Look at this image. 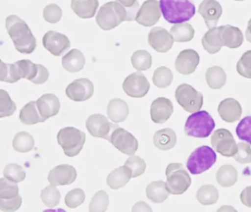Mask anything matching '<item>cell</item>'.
Listing matches in <instances>:
<instances>
[{
	"label": "cell",
	"instance_id": "1",
	"mask_svg": "<svg viewBox=\"0 0 251 212\" xmlns=\"http://www.w3.org/2000/svg\"><path fill=\"white\" fill-rule=\"evenodd\" d=\"M5 26L17 51L23 54L34 52L37 46L36 39L24 20L18 16L11 15L6 18Z\"/></svg>",
	"mask_w": 251,
	"mask_h": 212
},
{
	"label": "cell",
	"instance_id": "2",
	"mask_svg": "<svg viewBox=\"0 0 251 212\" xmlns=\"http://www.w3.org/2000/svg\"><path fill=\"white\" fill-rule=\"evenodd\" d=\"M159 4L163 16L169 23H183L196 13L193 0H160Z\"/></svg>",
	"mask_w": 251,
	"mask_h": 212
},
{
	"label": "cell",
	"instance_id": "3",
	"mask_svg": "<svg viewBox=\"0 0 251 212\" xmlns=\"http://www.w3.org/2000/svg\"><path fill=\"white\" fill-rule=\"evenodd\" d=\"M127 20V11L118 1L105 3L96 16L97 24L103 30H110Z\"/></svg>",
	"mask_w": 251,
	"mask_h": 212
},
{
	"label": "cell",
	"instance_id": "4",
	"mask_svg": "<svg viewBox=\"0 0 251 212\" xmlns=\"http://www.w3.org/2000/svg\"><path fill=\"white\" fill-rule=\"evenodd\" d=\"M214 128L215 122L212 116L205 110H198L188 117L184 132L189 136L205 138L211 135Z\"/></svg>",
	"mask_w": 251,
	"mask_h": 212
},
{
	"label": "cell",
	"instance_id": "5",
	"mask_svg": "<svg viewBox=\"0 0 251 212\" xmlns=\"http://www.w3.org/2000/svg\"><path fill=\"white\" fill-rule=\"evenodd\" d=\"M58 144L68 157L77 156L86 142V134L74 127L60 130L57 135Z\"/></svg>",
	"mask_w": 251,
	"mask_h": 212
},
{
	"label": "cell",
	"instance_id": "6",
	"mask_svg": "<svg viewBox=\"0 0 251 212\" xmlns=\"http://www.w3.org/2000/svg\"><path fill=\"white\" fill-rule=\"evenodd\" d=\"M167 186L170 194L179 195L187 191L192 179L182 163H172L166 169Z\"/></svg>",
	"mask_w": 251,
	"mask_h": 212
},
{
	"label": "cell",
	"instance_id": "7",
	"mask_svg": "<svg viewBox=\"0 0 251 212\" xmlns=\"http://www.w3.org/2000/svg\"><path fill=\"white\" fill-rule=\"evenodd\" d=\"M217 161L215 152L208 146H201L192 152L186 162V167L192 175H200L208 170Z\"/></svg>",
	"mask_w": 251,
	"mask_h": 212
},
{
	"label": "cell",
	"instance_id": "8",
	"mask_svg": "<svg viewBox=\"0 0 251 212\" xmlns=\"http://www.w3.org/2000/svg\"><path fill=\"white\" fill-rule=\"evenodd\" d=\"M177 103L189 113L201 110L203 105V96L189 84L183 83L176 91Z\"/></svg>",
	"mask_w": 251,
	"mask_h": 212
},
{
	"label": "cell",
	"instance_id": "9",
	"mask_svg": "<svg viewBox=\"0 0 251 212\" xmlns=\"http://www.w3.org/2000/svg\"><path fill=\"white\" fill-rule=\"evenodd\" d=\"M108 141L119 151L127 156L134 154L139 147V142L134 135L119 126L111 132Z\"/></svg>",
	"mask_w": 251,
	"mask_h": 212
},
{
	"label": "cell",
	"instance_id": "10",
	"mask_svg": "<svg viewBox=\"0 0 251 212\" xmlns=\"http://www.w3.org/2000/svg\"><path fill=\"white\" fill-rule=\"evenodd\" d=\"M211 143L217 153L226 157H232L237 152L238 144L233 135L228 130L225 128L214 131L211 135Z\"/></svg>",
	"mask_w": 251,
	"mask_h": 212
},
{
	"label": "cell",
	"instance_id": "11",
	"mask_svg": "<svg viewBox=\"0 0 251 212\" xmlns=\"http://www.w3.org/2000/svg\"><path fill=\"white\" fill-rule=\"evenodd\" d=\"M151 85L145 75L140 72L129 75L123 83V88L129 97L142 98L149 91Z\"/></svg>",
	"mask_w": 251,
	"mask_h": 212
},
{
	"label": "cell",
	"instance_id": "12",
	"mask_svg": "<svg viewBox=\"0 0 251 212\" xmlns=\"http://www.w3.org/2000/svg\"><path fill=\"white\" fill-rule=\"evenodd\" d=\"M86 126L89 133L93 137L102 138L108 140L111 132L118 127L108 121L103 115L97 113L92 114L88 118Z\"/></svg>",
	"mask_w": 251,
	"mask_h": 212
},
{
	"label": "cell",
	"instance_id": "13",
	"mask_svg": "<svg viewBox=\"0 0 251 212\" xmlns=\"http://www.w3.org/2000/svg\"><path fill=\"white\" fill-rule=\"evenodd\" d=\"M93 83L87 78L75 80L66 88V94L70 100L75 102H83L89 100L93 96Z\"/></svg>",
	"mask_w": 251,
	"mask_h": 212
},
{
	"label": "cell",
	"instance_id": "14",
	"mask_svg": "<svg viewBox=\"0 0 251 212\" xmlns=\"http://www.w3.org/2000/svg\"><path fill=\"white\" fill-rule=\"evenodd\" d=\"M43 45L51 54L61 56L70 48L71 43L67 35L55 31H49L44 35Z\"/></svg>",
	"mask_w": 251,
	"mask_h": 212
},
{
	"label": "cell",
	"instance_id": "15",
	"mask_svg": "<svg viewBox=\"0 0 251 212\" xmlns=\"http://www.w3.org/2000/svg\"><path fill=\"white\" fill-rule=\"evenodd\" d=\"M160 4L157 0H147L142 4L136 21L145 26H153L161 18Z\"/></svg>",
	"mask_w": 251,
	"mask_h": 212
},
{
	"label": "cell",
	"instance_id": "16",
	"mask_svg": "<svg viewBox=\"0 0 251 212\" xmlns=\"http://www.w3.org/2000/svg\"><path fill=\"white\" fill-rule=\"evenodd\" d=\"M148 43L155 51L165 53L171 50L174 39L167 29L161 26H155L151 29L148 35Z\"/></svg>",
	"mask_w": 251,
	"mask_h": 212
},
{
	"label": "cell",
	"instance_id": "17",
	"mask_svg": "<svg viewBox=\"0 0 251 212\" xmlns=\"http://www.w3.org/2000/svg\"><path fill=\"white\" fill-rule=\"evenodd\" d=\"M77 171L74 166L61 164L50 171L48 179L52 186H67L74 183L77 178Z\"/></svg>",
	"mask_w": 251,
	"mask_h": 212
},
{
	"label": "cell",
	"instance_id": "18",
	"mask_svg": "<svg viewBox=\"0 0 251 212\" xmlns=\"http://www.w3.org/2000/svg\"><path fill=\"white\" fill-rule=\"evenodd\" d=\"M198 13L202 16L208 29L215 27L223 13L221 4L217 0H203L200 4Z\"/></svg>",
	"mask_w": 251,
	"mask_h": 212
},
{
	"label": "cell",
	"instance_id": "19",
	"mask_svg": "<svg viewBox=\"0 0 251 212\" xmlns=\"http://www.w3.org/2000/svg\"><path fill=\"white\" fill-rule=\"evenodd\" d=\"M200 63V55L195 50L188 49L180 52L176 60V69L182 75H191Z\"/></svg>",
	"mask_w": 251,
	"mask_h": 212
},
{
	"label": "cell",
	"instance_id": "20",
	"mask_svg": "<svg viewBox=\"0 0 251 212\" xmlns=\"http://www.w3.org/2000/svg\"><path fill=\"white\" fill-rule=\"evenodd\" d=\"M173 110L174 109L171 100L165 97H158L151 104V119L156 124L164 123L170 119Z\"/></svg>",
	"mask_w": 251,
	"mask_h": 212
},
{
	"label": "cell",
	"instance_id": "21",
	"mask_svg": "<svg viewBox=\"0 0 251 212\" xmlns=\"http://www.w3.org/2000/svg\"><path fill=\"white\" fill-rule=\"evenodd\" d=\"M217 110L221 119L229 123L239 120L242 113L240 103L233 98L223 100L219 104Z\"/></svg>",
	"mask_w": 251,
	"mask_h": 212
},
{
	"label": "cell",
	"instance_id": "22",
	"mask_svg": "<svg viewBox=\"0 0 251 212\" xmlns=\"http://www.w3.org/2000/svg\"><path fill=\"white\" fill-rule=\"evenodd\" d=\"M222 44L230 49L239 48L244 41L243 33L239 28L230 25L219 26Z\"/></svg>",
	"mask_w": 251,
	"mask_h": 212
},
{
	"label": "cell",
	"instance_id": "23",
	"mask_svg": "<svg viewBox=\"0 0 251 212\" xmlns=\"http://www.w3.org/2000/svg\"><path fill=\"white\" fill-rule=\"evenodd\" d=\"M38 109L45 121L58 114L61 108L59 99L53 94H45L36 101Z\"/></svg>",
	"mask_w": 251,
	"mask_h": 212
},
{
	"label": "cell",
	"instance_id": "24",
	"mask_svg": "<svg viewBox=\"0 0 251 212\" xmlns=\"http://www.w3.org/2000/svg\"><path fill=\"white\" fill-rule=\"evenodd\" d=\"M108 118L115 123L124 122L129 114V107L126 101L120 98L110 100L107 108Z\"/></svg>",
	"mask_w": 251,
	"mask_h": 212
},
{
	"label": "cell",
	"instance_id": "25",
	"mask_svg": "<svg viewBox=\"0 0 251 212\" xmlns=\"http://www.w3.org/2000/svg\"><path fill=\"white\" fill-rule=\"evenodd\" d=\"M131 178V170L124 165L110 172L107 178V184L112 189H119L124 187Z\"/></svg>",
	"mask_w": 251,
	"mask_h": 212
},
{
	"label": "cell",
	"instance_id": "26",
	"mask_svg": "<svg viewBox=\"0 0 251 212\" xmlns=\"http://www.w3.org/2000/svg\"><path fill=\"white\" fill-rule=\"evenodd\" d=\"M177 143V135L171 128H164L156 131L153 135V144L161 150L173 149Z\"/></svg>",
	"mask_w": 251,
	"mask_h": 212
},
{
	"label": "cell",
	"instance_id": "27",
	"mask_svg": "<svg viewBox=\"0 0 251 212\" xmlns=\"http://www.w3.org/2000/svg\"><path fill=\"white\" fill-rule=\"evenodd\" d=\"M86 59L80 50L73 49L62 57V66L69 72H77L83 69Z\"/></svg>",
	"mask_w": 251,
	"mask_h": 212
},
{
	"label": "cell",
	"instance_id": "28",
	"mask_svg": "<svg viewBox=\"0 0 251 212\" xmlns=\"http://www.w3.org/2000/svg\"><path fill=\"white\" fill-rule=\"evenodd\" d=\"M98 6V0H72L71 1V7L73 11L82 19L93 18Z\"/></svg>",
	"mask_w": 251,
	"mask_h": 212
},
{
	"label": "cell",
	"instance_id": "29",
	"mask_svg": "<svg viewBox=\"0 0 251 212\" xmlns=\"http://www.w3.org/2000/svg\"><path fill=\"white\" fill-rule=\"evenodd\" d=\"M170 194L167 183L163 181H152L146 188L147 197L154 203H164Z\"/></svg>",
	"mask_w": 251,
	"mask_h": 212
},
{
	"label": "cell",
	"instance_id": "30",
	"mask_svg": "<svg viewBox=\"0 0 251 212\" xmlns=\"http://www.w3.org/2000/svg\"><path fill=\"white\" fill-rule=\"evenodd\" d=\"M20 119L24 125H27L45 122L41 116L36 102L35 101H30L20 110Z\"/></svg>",
	"mask_w": 251,
	"mask_h": 212
},
{
	"label": "cell",
	"instance_id": "31",
	"mask_svg": "<svg viewBox=\"0 0 251 212\" xmlns=\"http://www.w3.org/2000/svg\"><path fill=\"white\" fill-rule=\"evenodd\" d=\"M216 179L221 186H233L237 182V170L232 165H223L217 170V174H216Z\"/></svg>",
	"mask_w": 251,
	"mask_h": 212
},
{
	"label": "cell",
	"instance_id": "32",
	"mask_svg": "<svg viewBox=\"0 0 251 212\" xmlns=\"http://www.w3.org/2000/svg\"><path fill=\"white\" fill-rule=\"evenodd\" d=\"M202 45L209 54H216L223 47L219 34V28L213 27L205 32L202 38Z\"/></svg>",
	"mask_w": 251,
	"mask_h": 212
},
{
	"label": "cell",
	"instance_id": "33",
	"mask_svg": "<svg viewBox=\"0 0 251 212\" xmlns=\"http://www.w3.org/2000/svg\"><path fill=\"white\" fill-rule=\"evenodd\" d=\"M205 80L210 88L212 89H220L226 84L227 75L224 69L220 66H211L207 69Z\"/></svg>",
	"mask_w": 251,
	"mask_h": 212
},
{
	"label": "cell",
	"instance_id": "34",
	"mask_svg": "<svg viewBox=\"0 0 251 212\" xmlns=\"http://www.w3.org/2000/svg\"><path fill=\"white\" fill-rule=\"evenodd\" d=\"M170 34L176 42H188L195 36V29L190 24L183 22L173 25Z\"/></svg>",
	"mask_w": 251,
	"mask_h": 212
},
{
	"label": "cell",
	"instance_id": "35",
	"mask_svg": "<svg viewBox=\"0 0 251 212\" xmlns=\"http://www.w3.org/2000/svg\"><path fill=\"white\" fill-rule=\"evenodd\" d=\"M34 145V138L25 131H21L16 134L13 141V147L19 153H28L33 150Z\"/></svg>",
	"mask_w": 251,
	"mask_h": 212
},
{
	"label": "cell",
	"instance_id": "36",
	"mask_svg": "<svg viewBox=\"0 0 251 212\" xmlns=\"http://www.w3.org/2000/svg\"><path fill=\"white\" fill-rule=\"evenodd\" d=\"M196 198L203 206L214 204L218 200V190L214 186L210 184L202 186L197 192Z\"/></svg>",
	"mask_w": 251,
	"mask_h": 212
},
{
	"label": "cell",
	"instance_id": "37",
	"mask_svg": "<svg viewBox=\"0 0 251 212\" xmlns=\"http://www.w3.org/2000/svg\"><path fill=\"white\" fill-rule=\"evenodd\" d=\"M22 79L17 63H6L1 60V76L2 82L14 83Z\"/></svg>",
	"mask_w": 251,
	"mask_h": 212
},
{
	"label": "cell",
	"instance_id": "38",
	"mask_svg": "<svg viewBox=\"0 0 251 212\" xmlns=\"http://www.w3.org/2000/svg\"><path fill=\"white\" fill-rule=\"evenodd\" d=\"M173 80L172 71L166 66L157 68L153 73L152 82L159 88H165L171 85Z\"/></svg>",
	"mask_w": 251,
	"mask_h": 212
},
{
	"label": "cell",
	"instance_id": "39",
	"mask_svg": "<svg viewBox=\"0 0 251 212\" xmlns=\"http://www.w3.org/2000/svg\"><path fill=\"white\" fill-rule=\"evenodd\" d=\"M133 67L138 71H146L152 66V56L146 50H137L131 57Z\"/></svg>",
	"mask_w": 251,
	"mask_h": 212
},
{
	"label": "cell",
	"instance_id": "40",
	"mask_svg": "<svg viewBox=\"0 0 251 212\" xmlns=\"http://www.w3.org/2000/svg\"><path fill=\"white\" fill-rule=\"evenodd\" d=\"M59 190L52 184L44 188L41 193V198L45 206L48 208H54L58 206L61 200Z\"/></svg>",
	"mask_w": 251,
	"mask_h": 212
},
{
	"label": "cell",
	"instance_id": "41",
	"mask_svg": "<svg viewBox=\"0 0 251 212\" xmlns=\"http://www.w3.org/2000/svg\"><path fill=\"white\" fill-rule=\"evenodd\" d=\"M109 198L108 194L103 190L98 191L92 197L89 204V211L90 212H104L108 209Z\"/></svg>",
	"mask_w": 251,
	"mask_h": 212
},
{
	"label": "cell",
	"instance_id": "42",
	"mask_svg": "<svg viewBox=\"0 0 251 212\" xmlns=\"http://www.w3.org/2000/svg\"><path fill=\"white\" fill-rule=\"evenodd\" d=\"M17 109L15 103L11 99L8 93L3 89L0 90V117L12 116Z\"/></svg>",
	"mask_w": 251,
	"mask_h": 212
},
{
	"label": "cell",
	"instance_id": "43",
	"mask_svg": "<svg viewBox=\"0 0 251 212\" xmlns=\"http://www.w3.org/2000/svg\"><path fill=\"white\" fill-rule=\"evenodd\" d=\"M17 183L10 181L8 178H2L0 179V198L12 199L19 195L18 185Z\"/></svg>",
	"mask_w": 251,
	"mask_h": 212
},
{
	"label": "cell",
	"instance_id": "44",
	"mask_svg": "<svg viewBox=\"0 0 251 212\" xmlns=\"http://www.w3.org/2000/svg\"><path fill=\"white\" fill-rule=\"evenodd\" d=\"M18 66L22 78L33 80L39 72L38 64H35L29 60H21L15 62Z\"/></svg>",
	"mask_w": 251,
	"mask_h": 212
},
{
	"label": "cell",
	"instance_id": "45",
	"mask_svg": "<svg viewBox=\"0 0 251 212\" xmlns=\"http://www.w3.org/2000/svg\"><path fill=\"white\" fill-rule=\"evenodd\" d=\"M4 176L10 181L20 183L26 178V172L23 166L15 163H9L4 169Z\"/></svg>",
	"mask_w": 251,
	"mask_h": 212
},
{
	"label": "cell",
	"instance_id": "46",
	"mask_svg": "<svg viewBox=\"0 0 251 212\" xmlns=\"http://www.w3.org/2000/svg\"><path fill=\"white\" fill-rule=\"evenodd\" d=\"M125 165L132 172V178H135L145 173L147 165L145 160L138 156H132L126 160Z\"/></svg>",
	"mask_w": 251,
	"mask_h": 212
},
{
	"label": "cell",
	"instance_id": "47",
	"mask_svg": "<svg viewBox=\"0 0 251 212\" xmlns=\"http://www.w3.org/2000/svg\"><path fill=\"white\" fill-rule=\"evenodd\" d=\"M86 194L81 188H74L67 193L65 197L66 206L70 209H75L84 203Z\"/></svg>",
	"mask_w": 251,
	"mask_h": 212
},
{
	"label": "cell",
	"instance_id": "48",
	"mask_svg": "<svg viewBox=\"0 0 251 212\" xmlns=\"http://www.w3.org/2000/svg\"><path fill=\"white\" fill-rule=\"evenodd\" d=\"M236 132L239 139L251 144V116H245L240 121Z\"/></svg>",
	"mask_w": 251,
	"mask_h": 212
},
{
	"label": "cell",
	"instance_id": "49",
	"mask_svg": "<svg viewBox=\"0 0 251 212\" xmlns=\"http://www.w3.org/2000/svg\"><path fill=\"white\" fill-rule=\"evenodd\" d=\"M236 70L241 76L251 79V50L242 54L236 64Z\"/></svg>",
	"mask_w": 251,
	"mask_h": 212
},
{
	"label": "cell",
	"instance_id": "50",
	"mask_svg": "<svg viewBox=\"0 0 251 212\" xmlns=\"http://www.w3.org/2000/svg\"><path fill=\"white\" fill-rule=\"evenodd\" d=\"M63 12L61 7L56 4H50L44 9L43 16L46 22L55 24L61 20Z\"/></svg>",
	"mask_w": 251,
	"mask_h": 212
},
{
	"label": "cell",
	"instance_id": "51",
	"mask_svg": "<svg viewBox=\"0 0 251 212\" xmlns=\"http://www.w3.org/2000/svg\"><path fill=\"white\" fill-rule=\"evenodd\" d=\"M233 159L241 164L251 163V147L246 142H239L238 144V150Z\"/></svg>",
	"mask_w": 251,
	"mask_h": 212
},
{
	"label": "cell",
	"instance_id": "52",
	"mask_svg": "<svg viewBox=\"0 0 251 212\" xmlns=\"http://www.w3.org/2000/svg\"><path fill=\"white\" fill-rule=\"evenodd\" d=\"M23 203V198L21 196L12 199L0 198V209L5 212H13L18 210Z\"/></svg>",
	"mask_w": 251,
	"mask_h": 212
},
{
	"label": "cell",
	"instance_id": "53",
	"mask_svg": "<svg viewBox=\"0 0 251 212\" xmlns=\"http://www.w3.org/2000/svg\"><path fill=\"white\" fill-rule=\"evenodd\" d=\"M121 3L127 11V20L132 22L136 20V16L139 10V4L137 0H117Z\"/></svg>",
	"mask_w": 251,
	"mask_h": 212
},
{
	"label": "cell",
	"instance_id": "54",
	"mask_svg": "<svg viewBox=\"0 0 251 212\" xmlns=\"http://www.w3.org/2000/svg\"><path fill=\"white\" fill-rule=\"evenodd\" d=\"M38 67H39V72L37 75L33 80H31V82L34 84L45 83L49 78V71L43 65L38 64Z\"/></svg>",
	"mask_w": 251,
	"mask_h": 212
},
{
	"label": "cell",
	"instance_id": "55",
	"mask_svg": "<svg viewBox=\"0 0 251 212\" xmlns=\"http://www.w3.org/2000/svg\"><path fill=\"white\" fill-rule=\"evenodd\" d=\"M240 200L242 204L251 208V186H247L240 194Z\"/></svg>",
	"mask_w": 251,
	"mask_h": 212
},
{
	"label": "cell",
	"instance_id": "56",
	"mask_svg": "<svg viewBox=\"0 0 251 212\" xmlns=\"http://www.w3.org/2000/svg\"><path fill=\"white\" fill-rule=\"evenodd\" d=\"M132 212H152V209L145 202L139 201L134 205Z\"/></svg>",
	"mask_w": 251,
	"mask_h": 212
},
{
	"label": "cell",
	"instance_id": "57",
	"mask_svg": "<svg viewBox=\"0 0 251 212\" xmlns=\"http://www.w3.org/2000/svg\"><path fill=\"white\" fill-rule=\"evenodd\" d=\"M245 37L248 41L251 43V19H250L248 23V27H247L246 32H245Z\"/></svg>",
	"mask_w": 251,
	"mask_h": 212
},
{
	"label": "cell",
	"instance_id": "58",
	"mask_svg": "<svg viewBox=\"0 0 251 212\" xmlns=\"http://www.w3.org/2000/svg\"><path fill=\"white\" fill-rule=\"evenodd\" d=\"M220 211H236V209H233V208H232L231 206H223V207L220 208V209H219L218 212H220Z\"/></svg>",
	"mask_w": 251,
	"mask_h": 212
},
{
	"label": "cell",
	"instance_id": "59",
	"mask_svg": "<svg viewBox=\"0 0 251 212\" xmlns=\"http://www.w3.org/2000/svg\"><path fill=\"white\" fill-rule=\"evenodd\" d=\"M235 1H244V0H235Z\"/></svg>",
	"mask_w": 251,
	"mask_h": 212
}]
</instances>
